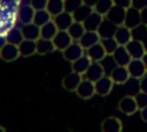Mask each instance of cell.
<instances>
[{
  "label": "cell",
  "mask_w": 147,
  "mask_h": 132,
  "mask_svg": "<svg viewBox=\"0 0 147 132\" xmlns=\"http://www.w3.org/2000/svg\"><path fill=\"white\" fill-rule=\"evenodd\" d=\"M125 47H126V49H127V52L132 59H142L144 55L147 53L145 45L141 40L132 39L125 45Z\"/></svg>",
  "instance_id": "obj_14"
},
{
  "label": "cell",
  "mask_w": 147,
  "mask_h": 132,
  "mask_svg": "<svg viewBox=\"0 0 147 132\" xmlns=\"http://www.w3.org/2000/svg\"><path fill=\"white\" fill-rule=\"evenodd\" d=\"M0 132H7V131H6V129H5L2 125H0Z\"/></svg>",
  "instance_id": "obj_48"
},
{
  "label": "cell",
  "mask_w": 147,
  "mask_h": 132,
  "mask_svg": "<svg viewBox=\"0 0 147 132\" xmlns=\"http://www.w3.org/2000/svg\"><path fill=\"white\" fill-rule=\"evenodd\" d=\"M134 98H136V101H137V104H138L139 110L142 109V108H145V107H147V93H144V92H140L139 91L134 95Z\"/></svg>",
  "instance_id": "obj_37"
},
{
  "label": "cell",
  "mask_w": 147,
  "mask_h": 132,
  "mask_svg": "<svg viewBox=\"0 0 147 132\" xmlns=\"http://www.w3.org/2000/svg\"><path fill=\"white\" fill-rule=\"evenodd\" d=\"M103 18H105V16H102L99 13L93 10L90 14V16L83 22V24H84L86 31H98V29H99L100 24L102 23Z\"/></svg>",
  "instance_id": "obj_21"
},
{
  "label": "cell",
  "mask_w": 147,
  "mask_h": 132,
  "mask_svg": "<svg viewBox=\"0 0 147 132\" xmlns=\"http://www.w3.org/2000/svg\"><path fill=\"white\" fill-rule=\"evenodd\" d=\"M111 56H113L116 65H125L126 67L129 64V62L132 60V57L130 56L126 47L121 46V45L115 49V52L111 54Z\"/></svg>",
  "instance_id": "obj_18"
},
{
  "label": "cell",
  "mask_w": 147,
  "mask_h": 132,
  "mask_svg": "<svg viewBox=\"0 0 147 132\" xmlns=\"http://www.w3.org/2000/svg\"><path fill=\"white\" fill-rule=\"evenodd\" d=\"M116 29H117V25H115L114 23H111V22L108 21L107 18H103L102 23L100 24V26H99V29H98V33L100 34L101 38L114 37Z\"/></svg>",
  "instance_id": "obj_26"
},
{
  "label": "cell",
  "mask_w": 147,
  "mask_h": 132,
  "mask_svg": "<svg viewBox=\"0 0 147 132\" xmlns=\"http://www.w3.org/2000/svg\"><path fill=\"white\" fill-rule=\"evenodd\" d=\"M55 49V46L53 44V40L39 38L37 40V54L39 55H46L49 53H53Z\"/></svg>",
  "instance_id": "obj_27"
},
{
  "label": "cell",
  "mask_w": 147,
  "mask_h": 132,
  "mask_svg": "<svg viewBox=\"0 0 147 132\" xmlns=\"http://www.w3.org/2000/svg\"><path fill=\"white\" fill-rule=\"evenodd\" d=\"M142 61H144V63H145V67H146V69H147V53L144 55V57H142Z\"/></svg>",
  "instance_id": "obj_46"
},
{
  "label": "cell",
  "mask_w": 147,
  "mask_h": 132,
  "mask_svg": "<svg viewBox=\"0 0 147 132\" xmlns=\"http://www.w3.org/2000/svg\"><path fill=\"white\" fill-rule=\"evenodd\" d=\"M93 10H94V9H93L92 7H90V6L85 5V3H83L80 7H78V8L72 13L74 20L77 21V22H82V23H83V22L90 16V14H91Z\"/></svg>",
  "instance_id": "obj_31"
},
{
  "label": "cell",
  "mask_w": 147,
  "mask_h": 132,
  "mask_svg": "<svg viewBox=\"0 0 147 132\" xmlns=\"http://www.w3.org/2000/svg\"><path fill=\"white\" fill-rule=\"evenodd\" d=\"M98 1H99V0H83V2H84L85 5H87V6L92 7V8H94V6L98 3Z\"/></svg>",
  "instance_id": "obj_44"
},
{
  "label": "cell",
  "mask_w": 147,
  "mask_h": 132,
  "mask_svg": "<svg viewBox=\"0 0 147 132\" xmlns=\"http://www.w3.org/2000/svg\"><path fill=\"white\" fill-rule=\"evenodd\" d=\"M125 14H126V9L114 5V6L111 7V9L106 14L105 18H107L108 21H110V22L114 23L115 25L119 26V25H123V24H124Z\"/></svg>",
  "instance_id": "obj_13"
},
{
  "label": "cell",
  "mask_w": 147,
  "mask_h": 132,
  "mask_svg": "<svg viewBox=\"0 0 147 132\" xmlns=\"http://www.w3.org/2000/svg\"><path fill=\"white\" fill-rule=\"evenodd\" d=\"M132 7L142 10L144 8L147 7V0H132Z\"/></svg>",
  "instance_id": "obj_40"
},
{
  "label": "cell",
  "mask_w": 147,
  "mask_h": 132,
  "mask_svg": "<svg viewBox=\"0 0 147 132\" xmlns=\"http://www.w3.org/2000/svg\"><path fill=\"white\" fill-rule=\"evenodd\" d=\"M46 9L52 16H55L64 10V0H48Z\"/></svg>",
  "instance_id": "obj_32"
},
{
  "label": "cell",
  "mask_w": 147,
  "mask_h": 132,
  "mask_svg": "<svg viewBox=\"0 0 147 132\" xmlns=\"http://www.w3.org/2000/svg\"><path fill=\"white\" fill-rule=\"evenodd\" d=\"M59 32V29L56 26V24L53 22V20L48 23H46L45 25H42L40 28V38L44 39H49L53 40V38L55 37V34Z\"/></svg>",
  "instance_id": "obj_28"
},
{
  "label": "cell",
  "mask_w": 147,
  "mask_h": 132,
  "mask_svg": "<svg viewBox=\"0 0 147 132\" xmlns=\"http://www.w3.org/2000/svg\"><path fill=\"white\" fill-rule=\"evenodd\" d=\"M114 38L116 39L118 45L125 46L130 40H132V31H131V29H129L124 24L119 25V26H117V29L115 31Z\"/></svg>",
  "instance_id": "obj_20"
},
{
  "label": "cell",
  "mask_w": 147,
  "mask_h": 132,
  "mask_svg": "<svg viewBox=\"0 0 147 132\" xmlns=\"http://www.w3.org/2000/svg\"><path fill=\"white\" fill-rule=\"evenodd\" d=\"M75 93L77 94L78 98H80L83 100H90L95 94V83L92 80H88L86 78H83V80L78 85Z\"/></svg>",
  "instance_id": "obj_2"
},
{
  "label": "cell",
  "mask_w": 147,
  "mask_h": 132,
  "mask_svg": "<svg viewBox=\"0 0 147 132\" xmlns=\"http://www.w3.org/2000/svg\"><path fill=\"white\" fill-rule=\"evenodd\" d=\"M72 42H74V39L69 34V32L64 31V30H59V32L53 38V44L55 46V49L60 51V52H63Z\"/></svg>",
  "instance_id": "obj_8"
},
{
  "label": "cell",
  "mask_w": 147,
  "mask_h": 132,
  "mask_svg": "<svg viewBox=\"0 0 147 132\" xmlns=\"http://www.w3.org/2000/svg\"><path fill=\"white\" fill-rule=\"evenodd\" d=\"M109 76L113 79L115 85H124L131 78L129 70L125 65H115L109 71Z\"/></svg>",
  "instance_id": "obj_4"
},
{
  "label": "cell",
  "mask_w": 147,
  "mask_h": 132,
  "mask_svg": "<svg viewBox=\"0 0 147 132\" xmlns=\"http://www.w3.org/2000/svg\"><path fill=\"white\" fill-rule=\"evenodd\" d=\"M34 13H36V10L33 9V7L30 3L29 5H23V6L18 7V9L16 11V18L22 25L29 24V23L33 22Z\"/></svg>",
  "instance_id": "obj_10"
},
{
  "label": "cell",
  "mask_w": 147,
  "mask_h": 132,
  "mask_svg": "<svg viewBox=\"0 0 147 132\" xmlns=\"http://www.w3.org/2000/svg\"><path fill=\"white\" fill-rule=\"evenodd\" d=\"M83 75H79L77 72H74L71 71L70 73L65 75L62 79V87L65 90V91H69V92H76L78 85L80 84V81L83 80Z\"/></svg>",
  "instance_id": "obj_12"
},
{
  "label": "cell",
  "mask_w": 147,
  "mask_h": 132,
  "mask_svg": "<svg viewBox=\"0 0 147 132\" xmlns=\"http://www.w3.org/2000/svg\"><path fill=\"white\" fill-rule=\"evenodd\" d=\"M22 33L24 39H29V40H34L37 41L40 38V26L36 25L33 22L29 23V24H24L21 26Z\"/></svg>",
  "instance_id": "obj_22"
},
{
  "label": "cell",
  "mask_w": 147,
  "mask_h": 132,
  "mask_svg": "<svg viewBox=\"0 0 147 132\" xmlns=\"http://www.w3.org/2000/svg\"><path fill=\"white\" fill-rule=\"evenodd\" d=\"M114 81L110 78L109 75H105L101 77L99 80L95 81V94L100 96H107L110 94L113 87H114Z\"/></svg>",
  "instance_id": "obj_7"
},
{
  "label": "cell",
  "mask_w": 147,
  "mask_h": 132,
  "mask_svg": "<svg viewBox=\"0 0 147 132\" xmlns=\"http://www.w3.org/2000/svg\"><path fill=\"white\" fill-rule=\"evenodd\" d=\"M0 29H1V20H0Z\"/></svg>",
  "instance_id": "obj_49"
},
{
  "label": "cell",
  "mask_w": 147,
  "mask_h": 132,
  "mask_svg": "<svg viewBox=\"0 0 147 132\" xmlns=\"http://www.w3.org/2000/svg\"><path fill=\"white\" fill-rule=\"evenodd\" d=\"M83 3H84L83 0H64V10L69 13H74Z\"/></svg>",
  "instance_id": "obj_36"
},
{
  "label": "cell",
  "mask_w": 147,
  "mask_h": 132,
  "mask_svg": "<svg viewBox=\"0 0 147 132\" xmlns=\"http://www.w3.org/2000/svg\"><path fill=\"white\" fill-rule=\"evenodd\" d=\"M52 20H53V16L48 13L47 9H39V10H36V13H34L33 23L41 28L42 25H45L46 23L51 22Z\"/></svg>",
  "instance_id": "obj_30"
},
{
  "label": "cell",
  "mask_w": 147,
  "mask_h": 132,
  "mask_svg": "<svg viewBox=\"0 0 147 132\" xmlns=\"http://www.w3.org/2000/svg\"><path fill=\"white\" fill-rule=\"evenodd\" d=\"M69 32V34L71 36V38L74 39V41H78L83 34L85 33L86 29L84 26V24L82 22H77V21H74V23L70 25V28L67 30Z\"/></svg>",
  "instance_id": "obj_29"
},
{
  "label": "cell",
  "mask_w": 147,
  "mask_h": 132,
  "mask_svg": "<svg viewBox=\"0 0 147 132\" xmlns=\"http://www.w3.org/2000/svg\"><path fill=\"white\" fill-rule=\"evenodd\" d=\"M132 39H137V40H144L147 37V26L146 24H140L137 28L132 29Z\"/></svg>",
  "instance_id": "obj_35"
},
{
  "label": "cell",
  "mask_w": 147,
  "mask_h": 132,
  "mask_svg": "<svg viewBox=\"0 0 147 132\" xmlns=\"http://www.w3.org/2000/svg\"><path fill=\"white\" fill-rule=\"evenodd\" d=\"M85 54V49L80 46V44L78 41H74L69 47H67L63 52H62V56L65 61L72 63L74 61H76L77 59L82 57Z\"/></svg>",
  "instance_id": "obj_5"
},
{
  "label": "cell",
  "mask_w": 147,
  "mask_h": 132,
  "mask_svg": "<svg viewBox=\"0 0 147 132\" xmlns=\"http://www.w3.org/2000/svg\"><path fill=\"white\" fill-rule=\"evenodd\" d=\"M141 11V21H142V24H147V7L144 8Z\"/></svg>",
  "instance_id": "obj_43"
},
{
  "label": "cell",
  "mask_w": 147,
  "mask_h": 132,
  "mask_svg": "<svg viewBox=\"0 0 147 132\" xmlns=\"http://www.w3.org/2000/svg\"><path fill=\"white\" fill-rule=\"evenodd\" d=\"M85 54L90 57V60L92 62H101L108 54L106 53L103 46L101 45V42H98L93 46H91L90 48H87L85 51Z\"/></svg>",
  "instance_id": "obj_17"
},
{
  "label": "cell",
  "mask_w": 147,
  "mask_h": 132,
  "mask_svg": "<svg viewBox=\"0 0 147 132\" xmlns=\"http://www.w3.org/2000/svg\"><path fill=\"white\" fill-rule=\"evenodd\" d=\"M101 132H122L123 124L118 117L109 116L101 122Z\"/></svg>",
  "instance_id": "obj_15"
},
{
  "label": "cell",
  "mask_w": 147,
  "mask_h": 132,
  "mask_svg": "<svg viewBox=\"0 0 147 132\" xmlns=\"http://www.w3.org/2000/svg\"><path fill=\"white\" fill-rule=\"evenodd\" d=\"M139 91L147 93V75H145L142 78L139 79Z\"/></svg>",
  "instance_id": "obj_41"
},
{
  "label": "cell",
  "mask_w": 147,
  "mask_h": 132,
  "mask_svg": "<svg viewBox=\"0 0 147 132\" xmlns=\"http://www.w3.org/2000/svg\"><path fill=\"white\" fill-rule=\"evenodd\" d=\"M101 37L98 33V31H85V33L83 34V37L78 40V42L80 44V46L86 51L87 48H90L91 46L100 42Z\"/></svg>",
  "instance_id": "obj_19"
},
{
  "label": "cell",
  "mask_w": 147,
  "mask_h": 132,
  "mask_svg": "<svg viewBox=\"0 0 147 132\" xmlns=\"http://www.w3.org/2000/svg\"><path fill=\"white\" fill-rule=\"evenodd\" d=\"M6 40H7L8 44H13V45H17L18 46L24 40V37H23L21 28H17V26L10 28L6 32Z\"/></svg>",
  "instance_id": "obj_25"
},
{
  "label": "cell",
  "mask_w": 147,
  "mask_h": 132,
  "mask_svg": "<svg viewBox=\"0 0 147 132\" xmlns=\"http://www.w3.org/2000/svg\"><path fill=\"white\" fill-rule=\"evenodd\" d=\"M146 26H147V24H146Z\"/></svg>",
  "instance_id": "obj_50"
},
{
  "label": "cell",
  "mask_w": 147,
  "mask_h": 132,
  "mask_svg": "<svg viewBox=\"0 0 147 132\" xmlns=\"http://www.w3.org/2000/svg\"><path fill=\"white\" fill-rule=\"evenodd\" d=\"M113 6H114V0H99L93 9L100 15L106 16V14L111 9Z\"/></svg>",
  "instance_id": "obj_34"
},
{
  "label": "cell",
  "mask_w": 147,
  "mask_h": 132,
  "mask_svg": "<svg viewBox=\"0 0 147 132\" xmlns=\"http://www.w3.org/2000/svg\"><path fill=\"white\" fill-rule=\"evenodd\" d=\"M117 108L122 114L127 115V116H131L139 110L134 95H129V94L119 99L117 103Z\"/></svg>",
  "instance_id": "obj_1"
},
{
  "label": "cell",
  "mask_w": 147,
  "mask_h": 132,
  "mask_svg": "<svg viewBox=\"0 0 147 132\" xmlns=\"http://www.w3.org/2000/svg\"><path fill=\"white\" fill-rule=\"evenodd\" d=\"M105 75H106V69L102 65V63L101 62H92L91 65L88 67V69L83 75V77L95 83L96 80H99Z\"/></svg>",
  "instance_id": "obj_9"
},
{
  "label": "cell",
  "mask_w": 147,
  "mask_h": 132,
  "mask_svg": "<svg viewBox=\"0 0 147 132\" xmlns=\"http://www.w3.org/2000/svg\"><path fill=\"white\" fill-rule=\"evenodd\" d=\"M20 56H21V53L17 45L7 42L0 48V59L5 62H13L17 60Z\"/></svg>",
  "instance_id": "obj_6"
},
{
  "label": "cell",
  "mask_w": 147,
  "mask_h": 132,
  "mask_svg": "<svg viewBox=\"0 0 147 132\" xmlns=\"http://www.w3.org/2000/svg\"><path fill=\"white\" fill-rule=\"evenodd\" d=\"M142 24L141 21V11L134 7H130L126 9V14H125V21H124V25L127 26L129 29H134L138 25Z\"/></svg>",
  "instance_id": "obj_11"
},
{
  "label": "cell",
  "mask_w": 147,
  "mask_h": 132,
  "mask_svg": "<svg viewBox=\"0 0 147 132\" xmlns=\"http://www.w3.org/2000/svg\"><path fill=\"white\" fill-rule=\"evenodd\" d=\"M142 42H144V45H145V48H146V51H147V37L142 40Z\"/></svg>",
  "instance_id": "obj_47"
},
{
  "label": "cell",
  "mask_w": 147,
  "mask_h": 132,
  "mask_svg": "<svg viewBox=\"0 0 147 132\" xmlns=\"http://www.w3.org/2000/svg\"><path fill=\"white\" fill-rule=\"evenodd\" d=\"M91 63H92V61L90 60V57H88L86 54H84L82 57L77 59L76 61H74V62L71 63V71L77 72V73H79V75H84L85 71H86V70L88 69V67L91 65Z\"/></svg>",
  "instance_id": "obj_23"
},
{
  "label": "cell",
  "mask_w": 147,
  "mask_h": 132,
  "mask_svg": "<svg viewBox=\"0 0 147 132\" xmlns=\"http://www.w3.org/2000/svg\"><path fill=\"white\" fill-rule=\"evenodd\" d=\"M130 77L133 79L139 80L140 78H142L145 75H147V69L145 67V63L142 61V59H132L129 64L126 65Z\"/></svg>",
  "instance_id": "obj_3"
},
{
  "label": "cell",
  "mask_w": 147,
  "mask_h": 132,
  "mask_svg": "<svg viewBox=\"0 0 147 132\" xmlns=\"http://www.w3.org/2000/svg\"><path fill=\"white\" fill-rule=\"evenodd\" d=\"M100 42H101V45L103 46V48H105V51H106V53H107L108 55H111V54L115 52V49L119 46L118 42L116 41V39H115L114 37L101 38Z\"/></svg>",
  "instance_id": "obj_33"
},
{
  "label": "cell",
  "mask_w": 147,
  "mask_h": 132,
  "mask_svg": "<svg viewBox=\"0 0 147 132\" xmlns=\"http://www.w3.org/2000/svg\"><path fill=\"white\" fill-rule=\"evenodd\" d=\"M5 44H7V40H6V34L5 33H2V32H0V48L5 45Z\"/></svg>",
  "instance_id": "obj_45"
},
{
  "label": "cell",
  "mask_w": 147,
  "mask_h": 132,
  "mask_svg": "<svg viewBox=\"0 0 147 132\" xmlns=\"http://www.w3.org/2000/svg\"><path fill=\"white\" fill-rule=\"evenodd\" d=\"M140 118H141L145 123H147V107L140 109Z\"/></svg>",
  "instance_id": "obj_42"
},
{
  "label": "cell",
  "mask_w": 147,
  "mask_h": 132,
  "mask_svg": "<svg viewBox=\"0 0 147 132\" xmlns=\"http://www.w3.org/2000/svg\"><path fill=\"white\" fill-rule=\"evenodd\" d=\"M20 53L21 56L23 57H29L32 56L34 54H37V41L34 40H29V39H24L20 45Z\"/></svg>",
  "instance_id": "obj_24"
},
{
  "label": "cell",
  "mask_w": 147,
  "mask_h": 132,
  "mask_svg": "<svg viewBox=\"0 0 147 132\" xmlns=\"http://www.w3.org/2000/svg\"><path fill=\"white\" fill-rule=\"evenodd\" d=\"M114 5L122 7L124 9H127L132 7V0H114Z\"/></svg>",
  "instance_id": "obj_39"
},
{
  "label": "cell",
  "mask_w": 147,
  "mask_h": 132,
  "mask_svg": "<svg viewBox=\"0 0 147 132\" xmlns=\"http://www.w3.org/2000/svg\"><path fill=\"white\" fill-rule=\"evenodd\" d=\"M74 16H72V13H69L67 10H63L62 13L53 16V22L56 24L57 29L59 30H64L67 31L70 25L74 23Z\"/></svg>",
  "instance_id": "obj_16"
},
{
  "label": "cell",
  "mask_w": 147,
  "mask_h": 132,
  "mask_svg": "<svg viewBox=\"0 0 147 132\" xmlns=\"http://www.w3.org/2000/svg\"><path fill=\"white\" fill-rule=\"evenodd\" d=\"M48 0H30V5L33 7L34 10L39 9H46Z\"/></svg>",
  "instance_id": "obj_38"
}]
</instances>
